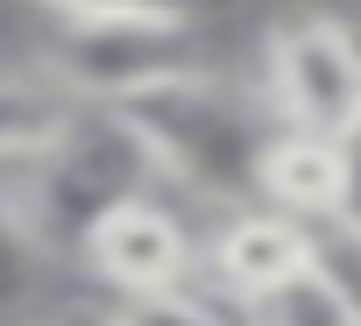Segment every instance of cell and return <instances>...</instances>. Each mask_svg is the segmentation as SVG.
Wrapping results in <instances>:
<instances>
[{"label":"cell","mask_w":361,"mask_h":326,"mask_svg":"<svg viewBox=\"0 0 361 326\" xmlns=\"http://www.w3.org/2000/svg\"><path fill=\"white\" fill-rule=\"evenodd\" d=\"M121 114L149 142L156 171L177 199H192L206 213H234V206L262 199V156L283 135L262 78H227V71L199 64L185 78L142 92Z\"/></svg>","instance_id":"6da1fadb"},{"label":"cell","mask_w":361,"mask_h":326,"mask_svg":"<svg viewBox=\"0 0 361 326\" xmlns=\"http://www.w3.org/2000/svg\"><path fill=\"white\" fill-rule=\"evenodd\" d=\"M163 185L149 142L121 107H85L43 156L0 171V220L36 262H85V234L106 206Z\"/></svg>","instance_id":"7a4b0ae2"},{"label":"cell","mask_w":361,"mask_h":326,"mask_svg":"<svg viewBox=\"0 0 361 326\" xmlns=\"http://www.w3.org/2000/svg\"><path fill=\"white\" fill-rule=\"evenodd\" d=\"M199 64H213L206 15H156V8L43 15V71L85 107H135L142 92L185 78Z\"/></svg>","instance_id":"3957f363"},{"label":"cell","mask_w":361,"mask_h":326,"mask_svg":"<svg viewBox=\"0 0 361 326\" xmlns=\"http://www.w3.org/2000/svg\"><path fill=\"white\" fill-rule=\"evenodd\" d=\"M262 92L283 128L347 142L361 128V29L340 15H298L262 43Z\"/></svg>","instance_id":"277c9868"},{"label":"cell","mask_w":361,"mask_h":326,"mask_svg":"<svg viewBox=\"0 0 361 326\" xmlns=\"http://www.w3.org/2000/svg\"><path fill=\"white\" fill-rule=\"evenodd\" d=\"M85 277L106 284V298H128V291H177L206 277V241L192 227V213L177 206L170 185H149L121 206H106L85 234Z\"/></svg>","instance_id":"5b68a950"},{"label":"cell","mask_w":361,"mask_h":326,"mask_svg":"<svg viewBox=\"0 0 361 326\" xmlns=\"http://www.w3.org/2000/svg\"><path fill=\"white\" fill-rule=\"evenodd\" d=\"M319 241H312V220L298 213H276V206H234L220 213V227L206 234V284L227 298V305H248L262 291H276L283 277L312 270Z\"/></svg>","instance_id":"8992f818"},{"label":"cell","mask_w":361,"mask_h":326,"mask_svg":"<svg viewBox=\"0 0 361 326\" xmlns=\"http://www.w3.org/2000/svg\"><path fill=\"white\" fill-rule=\"evenodd\" d=\"M262 206L298 213V220H333L347 206V149L333 135L283 128L262 156Z\"/></svg>","instance_id":"52a82bcc"},{"label":"cell","mask_w":361,"mask_h":326,"mask_svg":"<svg viewBox=\"0 0 361 326\" xmlns=\"http://www.w3.org/2000/svg\"><path fill=\"white\" fill-rule=\"evenodd\" d=\"M78 114H85V99L64 92L43 64H36V71H0V171L43 156Z\"/></svg>","instance_id":"ba28073f"},{"label":"cell","mask_w":361,"mask_h":326,"mask_svg":"<svg viewBox=\"0 0 361 326\" xmlns=\"http://www.w3.org/2000/svg\"><path fill=\"white\" fill-rule=\"evenodd\" d=\"M234 319H241V326H361V305H354V298L340 291V277L312 255V270H298V277H283L276 291L234 305Z\"/></svg>","instance_id":"9c48e42d"},{"label":"cell","mask_w":361,"mask_h":326,"mask_svg":"<svg viewBox=\"0 0 361 326\" xmlns=\"http://www.w3.org/2000/svg\"><path fill=\"white\" fill-rule=\"evenodd\" d=\"M99 326H241L227 298H199L192 284L177 291H128V298H106Z\"/></svg>","instance_id":"30bf717a"},{"label":"cell","mask_w":361,"mask_h":326,"mask_svg":"<svg viewBox=\"0 0 361 326\" xmlns=\"http://www.w3.org/2000/svg\"><path fill=\"white\" fill-rule=\"evenodd\" d=\"M29 8H43V15H106V8H156V15H206V22H213V8H220V0H29Z\"/></svg>","instance_id":"8fae6325"},{"label":"cell","mask_w":361,"mask_h":326,"mask_svg":"<svg viewBox=\"0 0 361 326\" xmlns=\"http://www.w3.org/2000/svg\"><path fill=\"white\" fill-rule=\"evenodd\" d=\"M340 149H347V206H340V220H354V227H361V128H354Z\"/></svg>","instance_id":"7c38bea8"},{"label":"cell","mask_w":361,"mask_h":326,"mask_svg":"<svg viewBox=\"0 0 361 326\" xmlns=\"http://www.w3.org/2000/svg\"><path fill=\"white\" fill-rule=\"evenodd\" d=\"M36 326H99V319H36Z\"/></svg>","instance_id":"4fadbf2b"}]
</instances>
